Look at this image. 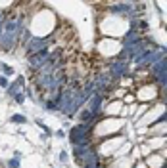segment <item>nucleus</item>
<instances>
[{
    "mask_svg": "<svg viewBox=\"0 0 167 168\" xmlns=\"http://www.w3.org/2000/svg\"><path fill=\"white\" fill-rule=\"evenodd\" d=\"M98 54H100V57L104 59V57H109V56H115L119 50H121V46H119L117 40H112V38H104L98 42Z\"/></svg>",
    "mask_w": 167,
    "mask_h": 168,
    "instance_id": "nucleus-1",
    "label": "nucleus"
},
{
    "mask_svg": "<svg viewBox=\"0 0 167 168\" xmlns=\"http://www.w3.org/2000/svg\"><path fill=\"white\" fill-rule=\"evenodd\" d=\"M123 126V120L121 118H106V120H102L100 124L96 126V130H102L104 128V132L98 134V138H108L112 132H115V130H119Z\"/></svg>",
    "mask_w": 167,
    "mask_h": 168,
    "instance_id": "nucleus-2",
    "label": "nucleus"
},
{
    "mask_svg": "<svg viewBox=\"0 0 167 168\" xmlns=\"http://www.w3.org/2000/svg\"><path fill=\"white\" fill-rule=\"evenodd\" d=\"M158 96V88L154 84H142V88L134 90V98L137 99H142V101H150Z\"/></svg>",
    "mask_w": 167,
    "mask_h": 168,
    "instance_id": "nucleus-3",
    "label": "nucleus"
},
{
    "mask_svg": "<svg viewBox=\"0 0 167 168\" xmlns=\"http://www.w3.org/2000/svg\"><path fill=\"white\" fill-rule=\"evenodd\" d=\"M123 141H125L123 138H113V141H112V140H108L106 143L100 147V153H102L104 157H106V155H115V151L123 145Z\"/></svg>",
    "mask_w": 167,
    "mask_h": 168,
    "instance_id": "nucleus-4",
    "label": "nucleus"
},
{
    "mask_svg": "<svg viewBox=\"0 0 167 168\" xmlns=\"http://www.w3.org/2000/svg\"><path fill=\"white\" fill-rule=\"evenodd\" d=\"M163 160H165V157H158V155H154V153H150L148 157H146V160H144V164L146 168H161L163 166Z\"/></svg>",
    "mask_w": 167,
    "mask_h": 168,
    "instance_id": "nucleus-5",
    "label": "nucleus"
},
{
    "mask_svg": "<svg viewBox=\"0 0 167 168\" xmlns=\"http://www.w3.org/2000/svg\"><path fill=\"white\" fill-rule=\"evenodd\" d=\"M119 113H123V101L121 99H113L106 107V115H119Z\"/></svg>",
    "mask_w": 167,
    "mask_h": 168,
    "instance_id": "nucleus-6",
    "label": "nucleus"
},
{
    "mask_svg": "<svg viewBox=\"0 0 167 168\" xmlns=\"http://www.w3.org/2000/svg\"><path fill=\"white\" fill-rule=\"evenodd\" d=\"M131 164H133L131 157H117V159H113L109 168H131Z\"/></svg>",
    "mask_w": 167,
    "mask_h": 168,
    "instance_id": "nucleus-7",
    "label": "nucleus"
},
{
    "mask_svg": "<svg viewBox=\"0 0 167 168\" xmlns=\"http://www.w3.org/2000/svg\"><path fill=\"white\" fill-rule=\"evenodd\" d=\"M158 132H159V136H165V122H163V120L159 122V126L154 124L152 128H150V134H158Z\"/></svg>",
    "mask_w": 167,
    "mask_h": 168,
    "instance_id": "nucleus-8",
    "label": "nucleus"
},
{
    "mask_svg": "<svg viewBox=\"0 0 167 168\" xmlns=\"http://www.w3.org/2000/svg\"><path fill=\"white\" fill-rule=\"evenodd\" d=\"M121 101H123V103H129V105H133L134 101H137V98H134V94H125V96L121 98Z\"/></svg>",
    "mask_w": 167,
    "mask_h": 168,
    "instance_id": "nucleus-9",
    "label": "nucleus"
},
{
    "mask_svg": "<svg viewBox=\"0 0 167 168\" xmlns=\"http://www.w3.org/2000/svg\"><path fill=\"white\" fill-rule=\"evenodd\" d=\"M133 78H121V86L119 88H123V90H127V86H133Z\"/></svg>",
    "mask_w": 167,
    "mask_h": 168,
    "instance_id": "nucleus-10",
    "label": "nucleus"
},
{
    "mask_svg": "<svg viewBox=\"0 0 167 168\" xmlns=\"http://www.w3.org/2000/svg\"><path fill=\"white\" fill-rule=\"evenodd\" d=\"M137 168H146V164H144V160H138V162H137Z\"/></svg>",
    "mask_w": 167,
    "mask_h": 168,
    "instance_id": "nucleus-11",
    "label": "nucleus"
}]
</instances>
